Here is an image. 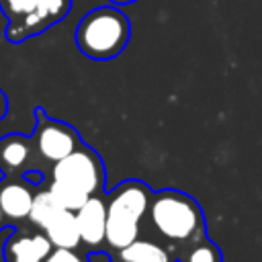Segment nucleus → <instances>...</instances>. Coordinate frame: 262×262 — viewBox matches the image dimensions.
Returning <instances> with one entry per match:
<instances>
[{
  "mask_svg": "<svg viewBox=\"0 0 262 262\" xmlns=\"http://www.w3.org/2000/svg\"><path fill=\"white\" fill-rule=\"evenodd\" d=\"M147 221L176 256L186 246L207 237V221L201 205L190 194L176 188L154 192Z\"/></svg>",
  "mask_w": 262,
  "mask_h": 262,
  "instance_id": "f257e3e1",
  "label": "nucleus"
},
{
  "mask_svg": "<svg viewBox=\"0 0 262 262\" xmlns=\"http://www.w3.org/2000/svg\"><path fill=\"white\" fill-rule=\"evenodd\" d=\"M154 190L141 180H125L104 194L108 252L129 246L139 237V225L147 217Z\"/></svg>",
  "mask_w": 262,
  "mask_h": 262,
  "instance_id": "f03ea898",
  "label": "nucleus"
},
{
  "mask_svg": "<svg viewBox=\"0 0 262 262\" xmlns=\"http://www.w3.org/2000/svg\"><path fill=\"white\" fill-rule=\"evenodd\" d=\"M131 37V23L115 4L98 6L86 12L74 33L76 47L90 59L106 61L127 47Z\"/></svg>",
  "mask_w": 262,
  "mask_h": 262,
  "instance_id": "7ed1b4c3",
  "label": "nucleus"
},
{
  "mask_svg": "<svg viewBox=\"0 0 262 262\" xmlns=\"http://www.w3.org/2000/svg\"><path fill=\"white\" fill-rule=\"evenodd\" d=\"M104 178L106 174H104V164L100 156L94 149H90L86 143H82V147H78L68 158L55 162L51 168V180L68 182L90 196L102 194Z\"/></svg>",
  "mask_w": 262,
  "mask_h": 262,
  "instance_id": "20e7f679",
  "label": "nucleus"
},
{
  "mask_svg": "<svg viewBox=\"0 0 262 262\" xmlns=\"http://www.w3.org/2000/svg\"><path fill=\"white\" fill-rule=\"evenodd\" d=\"M35 117H37V125L33 131V143L37 147V154L45 162L55 164L68 158L70 154H74L78 147H82L84 141L80 139V135L72 125L51 119L49 115H45L41 106L35 108Z\"/></svg>",
  "mask_w": 262,
  "mask_h": 262,
  "instance_id": "39448f33",
  "label": "nucleus"
},
{
  "mask_svg": "<svg viewBox=\"0 0 262 262\" xmlns=\"http://www.w3.org/2000/svg\"><path fill=\"white\" fill-rule=\"evenodd\" d=\"M72 10V0H39L37 8L27 14L23 20L6 27V39L10 43H23L29 37L41 35L49 27L57 25Z\"/></svg>",
  "mask_w": 262,
  "mask_h": 262,
  "instance_id": "423d86ee",
  "label": "nucleus"
},
{
  "mask_svg": "<svg viewBox=\"0 0 262 262\" xmlns=\"http://www.w3.org/2000/svg\"><path fill=\"white\" fill-rule=\"evenodd\" d=\"M55 246L43 229H16L2 248L4 262H45Z\"/></svg>",
  "mask_w": 262,
  "mask_h": 262,
  "instance_id": "0eeeda50",
  "label": "nucleus"
},
{
  "mask_svg": "<svg viewBox=\"0 0 262 262\" xmlns=\"http://www.w3.org/2000/svg\"><path fill=\"white\" fill-rule=\"evenodd\" d=\"M33 184L25 180V176H6L0 184V207L10 223H18L29 219L33 201H35Z\"/></svg>",
  "mask_w": 262,
  "mask_h": 262,
  "instance_id": "6e6552de",
  "label": "nucleus"
},
{
  "mask_svg": "<svg viewBox=\"0 0 262 262\" xmlns=\"http://www.w3.org/2000/svg\"><path fill=\"white\" fill-rule=\"evenodd\" d=\"M76 219L82 244L94 248L106 244V201L102 194H92L76 211Z\"/></svg>",
  "mask_w": 262,
  "mask_h": 262,
  "instance_id": "1a4fd4ad",
  "label": "nucleus"
},
{
  "mask_svg": "<svg viewBox=\"0 0 262 262\" xmlns=\"http://www.w3.org/2000/svg\"><path fill=\"white\" fill-rule=\"evenodd\" d=\"M33 151H37L33 137L8 133L0 139V170L6 176H23L33 168Z\"/></svg>",
  "mask_w": 262,
  "mask_h": 262,
  "instance_id": "9d476101",
  "label": "nucleus"
},
{
  "mask_svg": "<svg viewBox=\"0 0 262 262\" xmlns=\"http://www.w3.org/2000/svg\"><path fill=\"white\" fill-rule=\"evenodd\" d=\"M111 262H178L176 254L160 242L137 237L125 248L111 252Z\"/></svg>",
  "mask_w": 262,
  "mask_h": 262,
  "instance_id": "9b49d317",
  "label": "nucleus"
},
{
  "mask_svg": "<svg viewBox=\"0 0 262 262\" xmlns=\"http://www.w3.org/2000/svg\"><path fill=\"white\" fill-rule=\"evenodd\" d=\"M41 229L45 231V235L51 239V244L55 248H78L82 244L76 211L61 207L55 215H51L47 219V223Z\"/></svg>",
  "mask_w": 262,
  "mask_h": 262,
  "instance_id": "f8f14e48",
  "label": "nucleus"
},
{
  "mask_svg": "<svg viewBox=\"0 0 262 262\" xmlns=\"http://www.w3.org/2000/svg\"><path fill=\"white\" fill-rule=\"evenodd\" d=\"M176 260L178 262H223V254L215 242H211L209 237H203L186 246L184 250H180Z\"/></svg>",
  "mask_w": 262,
  "mask_h": 262,
  "instance_id": "ddd939ff",
  "label": "nucleus"
},
{
  "mask_svg": "<svg viewBox=\"0 0 262 262\" xmlns=\"http://www.w3.org/2000/svg\"><path fill=\"white\" fill-rule=\"evenodd\" d=\"M59 209H61V205L57 203V199L53 196V192H51L49 188H47V190H41V192L35 194L29 221H31L35 227L41 229V227L47 223V219H49L51 215H55Z\"/></svg>",
  "mask_w": 262,
  "mask_h": 262,
  "instance_id": "4468645a",
  "label": "nucleus"
},
{
  "mask_svg": "<svg viewBox=\"0 0 262 262\" xmlns=\"http://www.w3.org/2000/svg\"><path fill=\"white\" fill-rule=\"evenodd\" d=\"M49 190L53 192L57 203L63 209H70V211H78L90 199V194H86L84 190H80V188H76V186H72L68 182H61V180H51Z\"/></svg>",
  "mask_w": 262,
  "mask_h": 262,
  "instance_id": "2eb2a0df",
  "label": "nucleus"
},
{
  "mask_svg": "<svg viewBox=\"0 0 262 262\" xmlns=\"http://www.w3.org/2000/svg\"><path fill=\"white\" fill-rule=\"evenodd\" d=\"M39 0H0V10L8 18V25L23 20L37 8Z\"/></svg>",
  "mask_w": 262,
  "mask_h": 262,
  "instance_id": "dca6fc26",
  "label": "nucleus"
},
{
  "mask_svg": "<svg viewBox=\"0 0 262 262\" xmlns=\"http://www.w3.org/2000/svg\"><path fill=\"white\" fill-rule=\"evenodd\" d=\"M45 262H88V258L80 254L78 248H53Z\"/></svg>",
  "mask_w": 262,
  "mask_h": 262,
  "instance_id": "f3484780",
  "label": "nucleus"
},
{
  "mask_svg": "<svg viewBox=\"0 0 262 262\" xmlns=\"http://www.w3.org/2000/svg\"><path fill=\"white\" fill-rule=\"evenodd\" d=\"M23 176H25V180H27V182H31L33 186H39V184L45 180V174H43V172H39V170H33V168H31V170H27Z\"/></svg>",
  "mask_w": 262,
  "mask_h": 262,
  "instance_id": "a211bd4d",
  "label": "nucleus"
},
{
  "mask_svg": "<svg viewBox=\"0 0 262 262\" xmlns=\"http://www.w3.org/2000/svg\"><path fill=\"white\" fill-rule=\"evenodd\" d=\"M6 111H8V98H6V94L0 90V121L6 117Z\"/></svg>",
  "mask_w": 262,
  "mask_h": 262,
  "instance_id": "6ab92c4d",
  "label": "nucleus"
},
{
  "mask_svg": "<svg viewBox=\"0 0 262 262\" xmlns=\"http://www.w3.org/2000/svg\"><path fill=\"white\" fill-rule=\"evenodd\" d=\"M6 225H10V221L6 219V215H4V211H2V207H0V229H4Z\"/></svg>",
  "mask_w": 262,
  "mask_h": 262,
  "instance_id": "aec40b11",
  "label": "nucleus"
},
{
  "mask_svg": "<svg viewBox=\"0 0 262 262\" xmlns=\"http://www.w3.org/2000/svg\"><path fill=\"white\" fill-rule=\"evenodd\" d=\"M111 4H115V6H125V4H131V2H135V0H108Z\"/></svg>",
  "mask_w": 262,
  "mask_h": 262,
  "instance_id": "412c9836",
  "label": "nucleus"
}]
</instances>
